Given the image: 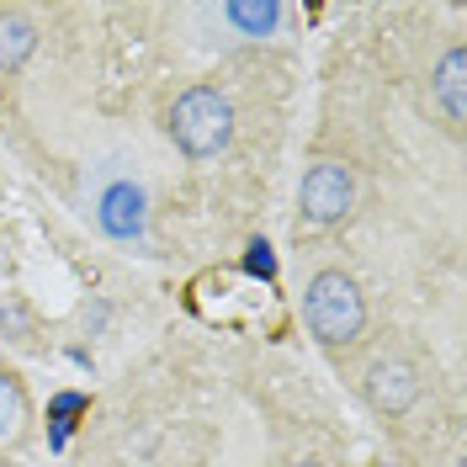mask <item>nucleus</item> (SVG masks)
Instances as JSON below:
<instances>
[{"label": "nucleus", "mask_w": 467, "mask_h": 467, "mask_svg": "<svg viewBox=\"0 0 467 467\" xmlns=\"http://www.w3.org/2000/svg\"><path fill=\"white\" fill-rule=\"evenodd\" d=\"M297 207H303V218L319 223V229L340 223L350 207H356V175H350V165H340V160H319L314 171L303 175Z\"/></svg>", "instance_id": "obj_3"}, {"label": "nucleus", "mask_w": 467, "mask_h": 467, "mask_svg": "<svg viewBox=\"0 0 467 467\" xmlns=\"http://www.w3.org/2000/svg\"><path fill=\"white\" fill-rule=\"evenodd\" d=\"M367 399H372L382 414H404V409L420 399L414 367H404V361H378V367L367 372Z\"/></svg>", "instance_id": "obj_4"}, {"label": "nucleus", "mask_w": 467, "mask_h": 467, "mask_svg": "<svg viewBox=\"0 0 467 467\" xmlns=\"http://www.w3.org/2000/svg\"><path fill=\"white\" fill-rule=\"evenodd\" d=\"M223 16H229L239 32H250V37H265V32L276 27V16H282V11H276L271 0H250V5H229Z\"/></svg>", "instance_id": "obj_8"}, {"label": "nucleus", "mask_w": 467, "mask_h": 467, "mask_svg": "<svg viewBox=\"0 0 467 467\" xmlns=\"http://www.w3.org/2000/svg\"><path fill=\"white\" fill-rule=\"evenodd\" d=\"M436 101H441V112H446L451 128H462V122H467V54H462V48H451V54L441 58Z\"/></svg>", "instance_id": "obj_6"}, {"label": "nucleus", "mask_w": 467, "mask_h": 467, "mask_svg": "<svg viewBox=\"0 0 467 467\" xmlns=\"http://www.w3.org/2000/svg\"><path fill=\"white\" fill-rule=\"evenodd\" d=\"M101 229L117 234V239H133V234L144 229V192L133 181H122V186H112L101 197Z\"/></svg>", "instance_id": "obj_5"}, {"label": "nucleus", "mask_w": 467, "mask_h": 467, "mask_svg": "<svg viewBox=\"0 0 467 467\" xmlns=\"http://www.w3.org/2000/svg\"><path fill=\"white\" fill-rule=\"evenodd\" d=\"M297 467H319V462H297Z\"/></svg>", "instance_id": "obj_11"}, {"label": "nucleus", "mask_w": 467, "mask_h": 467, "mask_svg": "<svg viewBox=\"0 0 467 467\" xmlns=\"http://www.w3.org/2000/svg\"><path fill=\"white\" fill-rule=\"evenodd\" d=\"M5 265H11V255H5V239H0V276H5Z\"/></svg>", "instance_id": "obj_10"}, {"label": "nucleus", "mask_w": 467, "mask_h": 467, "mask_svg": "<svg viewBox=\"0 0 467 467\" xmlns=\"http://www.w3.org/2000/svg\"><path fill=\"white\" fill-rule=\"evenodd\" d=\"M303 319L314 329V340L324 346H350L367 324V297L356 287V276L346 271H319L308 282V297H303Z\"/></svg>", "instance_id": "obj_1"}, {"label": "nucleus", "mask_w": 467, "mask_h": 467, "mask_svg": "<svg viewBox=\"0 0 467 467\" xmlns=\"http://www.w3.org/2000/svg\"><path fill=\"white\" fill-rule=\"evenodd\" d=\"M16 425H22V393H16V382L0 378V441L16 436Z\"/></svg>", "instance_id": "obj_9"}, {"label": "nucleus", "mask_w": 467, "mask_h": 467, "mask_svg": "<svg viewBox=\"0 0 467 467\" xmlns=\"http://www.w3.org/2000/svg\"><path fill=\"white\" fill-rule=\"evenodd\" d=\"M37 48V27H32L27 16H16V11H5L0 16V69H22Z\"/></svg>", "instance_id": "obj_7"}, {"label": "nucleus", "mask_w": 467, "mask_h": 467, "mask_svg": "<svg viewBox=\"0 0 467 467\" xmlns=\"http://www.w3.org/2000/svg\"><path fill=\"white\" fill-rule=\"evenodd\" d=\"M171 139L186 160H213L234 139V107L223 90L197 86L171 107Z\"/></svg>", "instance_id": "obj_2"}]
</instances>
